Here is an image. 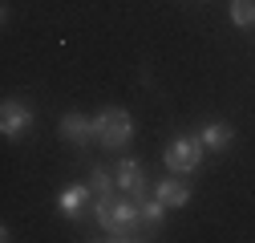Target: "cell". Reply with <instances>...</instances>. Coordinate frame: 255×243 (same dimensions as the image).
Listing matches in <instances>:
<instances>
[{"label": "cell", "instance_id": "6da1fadb", "mask_svg": "<svg viewBox=\"0 0 255 243\" xmlns=\"http://www.w3.org/2000/svg\"><path fill=\"white\" fill-rule=\"evenodd\" d=\"M93 215L98 223L110 231V239H142V207L130 195H106V199H93Z\"/></svg>", "mask_w": 255, "mask_h": 243}, {"label": "cell", "instance_id": "7a4b0ae2", "mask_svg": "<svg viewBox=\"0 0 255 243\" xmlns=\"http://www.w3.org/2000/svg\"><path fill=\"white\" fill-rule=\"evenodd\" d=\"M93 138H98L106 150H122L134 138V118L126 110H102L98 118H93Z\"/></svg>", "mask_w": 255, "mask_h": 243}, {"label": "cell", "instance_id": "3957f363", "mask_svg": "<svg viewBox=\"0 0 255 243\" xmlns=\"http://www.w3.org/2000/svg\"><path fill=\"white\" fill-rule=\"evenodd\" d=\"M203 138L199 134H182V138H174L170 146H166V170H174V174H190V170H199V162H203Z\"/></svg>", "mask_w": 255, "mask_h": 243}, {"label": "cell", "instance_id": "277c9868", "mask_svg": "<svg viewBox=\"0 0 255 243\" xmlns=\"http://www.w3.org/2000/svg\"><path fill=\"white\" fill-rule=\"evenodd\" d=\"M118 191L122 195H130L134 203H146L150 199V191H146V174H142V162L138 158H122V166H118Z\"/></svg>", "mask_w": 255, "mask_h": 243}, {"label": "cell", "instance_id": "5b68a950", "mask_svg": "<svg viewBox=\"0 0 255 243\" xmlns=\"http://www.w3.org/2000/svg\"><path fill=\"white\" fill-rule=\"evenodd\" d=\"M28 126H33V110H28L24 102L8 98L4 106H0V134H4V138H16V134H24Z\"/></svg>", "mask_w": 255, "mask_h": 243}, {"label": "cell", "instance_id": "8992f818", "mask_svg": "<svg viewBox=\"0 0 255 243\" xmlns=\"http://www.w3.org/2000/svg\"><path fill=\"white\" fill-rule=\"evenodd\" d=\"M93 199V191H89V182H73V187H65L57 195V211L61 215H69V219H77L81 215V207Z\"/></svg>", "mask_w": 255, "mask_h": 243}, {"label": "cell", "instance_id": "52a82bcc", "mask_svg": "<svg viewBox=\"0 0 255 243\" xmlns=\"http://www.w3.org/2000/svg\"><path fill=\"white\" fill-rule=\"evenodd\" d=\"M61 138H69L73 146H89V138H93V122L81 118V114H65V118H61Z\"/></svg>", "mask_w": 255, "mask_h": 243}, {"label": "cell", "instance_id": "ba28073f", "mask_svg": "<svg viewBox=\"0 0 255 243\" xmlns=\"http://www.w3.org/2000/svg\"><path fill=\"white\" fill-rule=\"evenodd\" d=\"M154 195L162 199L166 207H186V203H190V187H186L178 174H174V178H162V182L154 187Z\"/></svg>", "mask_w": 255, "mask_h": 243}, {"label": "cell", "instance_id": "9c48e42d", "mask_svg": "<svg viewBox=\"0 0 255 243\" xmlns=\"http://www.w3.org/2000/svg\"><path fill=\"white\" fill-rule=\"evenodd\" d=\"M199 138H203V146H207V150H227V146H231V138H235V130L227 126V122H207V126L199 130Z\"/></svg>", "mask_w": 255, "mask_h": 243}, {"label": "cell", "instance_id": "30bf717a", "mask_svg": "<svg viewBox=\"0 0 255 243\" xmlns=\"http://www.w3.org/2000/svg\"><path fill=\"white\" fill-rule=\"evenodd\" d=\"M114 174L110 170H102V166H93L89 170V191H93V199H106V195H114Z\"/></svg>", "mask_w": 255, "mask_h": 243}, {"label": "cell", "instance_id": "8fae6325", "mask_svg": "<svg viewBox=\"0 0 255 243\" xmlns=\"http://www.w3.org/2000/svg\"><path fill=\"white\" fill-rule=\"evenodd\" d=\"M138 207H142V223H150L154 231L162 227V215H166V203L158 199V195H150V199H146V203H138Z\"/></svg>", "mask_w": 255, "mask_h": 243}, {"label": "cell", "instance_id": "7c38bea8", "mask_svg": "<svg viewBox=\"0 0 255 243\" xmlns=\"http://www.w3.org/2000/svg\"><path fill=\"white\" fill-rule=\"evenodd\" d=\"M231 20L239 28H251L255 24V0H231Z\"/></svg>", "mask_w": 255, "mask_h": 243}]
</instances>
